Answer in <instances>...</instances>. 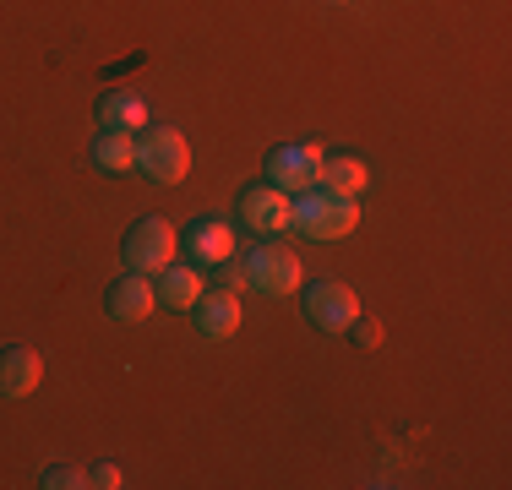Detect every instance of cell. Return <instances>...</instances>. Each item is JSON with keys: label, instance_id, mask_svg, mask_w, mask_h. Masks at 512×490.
<instances>
[{"label": "cell", "instance_id": "cell-1", "mask_svg": "<svg viewBox=\"0 0 512 490\" xmlns=\"http://www.w3.org/2000/svg\"><path fill=\"white\" fill-rule=\"evenodd\" d=\"M360 224V196H338L327 186H311L289 196V229H300L306 240H344Z\"/></svg>", "mask_w": 512, "mask_h": 490}, {"label": "cell", "instance_id": "cell-2", "mask_svg": "<svg viewBox=\"0 0 512 490\" xmlns=\"http://www.w3.org/2000/svg\"><path fill=\"white\" fill-rule=\"evenodd\" d=\"M137 169L158 186H180L191 175V147L175 126H142L137 137Z\"/></svg>", "mask_w": 512, "mask_h": 490}, {"label": "cell", "instance_id": "cell-3", "mask_svg": "<svg viewBox=\"0 0 512 490\" xmlns=\"http://www.w3.org/2000/svg\"><path fill=\"white\" fill-rule=\"evenodd\" d=\"M120 256H126L131 273H148L158 278L169 262H175V224L169 218H137L120 240Z\"/></svg>", "mask_w": 512, "mask_h": 490}, {"label": "cell", "instance_id": "cell-4", "mask_svg": "<svg viewBox=\"0 0 512 490\" xmlns=\"http://www.w3.org/2000/svg\"><path fill=\"white\" fill-rule=\"evenodd\" d=\"M322 147L316 142H284V147H273L267 153V169L262 175L273 180L278 191H289V196H300V191H311L316 180H322Z\"/></svg>", "mask_w": 512, "mask_h": 490}, {"label": "cell", "instance_id": "cell-5", "mask_svg": "<svg viewBox=\"0 0 512 490\" xmlns=\"http://www.w3.org/2000/svg\"><path fill=\"white\" fill-rule=\"evenodd\" d=\"M306 316L322 333H349L360 322V294L338 278H316V284H306Z\"/></svg>", "mask_w": 512, "mask_h": 490}, {"label": "cell", "instance_id": "cell-6", "mask_svg": "<svg viewBox=\"0 0 512 490\" xmlns=\"http://www.w3.org/2000/svg\"><path fill=\"white\" fill-rule=\"evenodd\" d=\"M246 284L273 294V300H284V294L300 289V256L289 245H256L246 256Z\"/></svg>", "mask_w": 512, "mask_h": 490}, {"label": "cell", "instance_id": "cell-7", "mask_svg": "<svg viewBox=\"0 0 512 490\" xmlns=\"http://www.w3.org/2000/svg\"><path fill=\"white\" fill-rule=\"evenodd\" d=\"M104 311L115 316V322H148V316L158 311V289H153V278L148 273H120L115 284H109V294H104Z\"/></svg>", "mask_w": 512, "mask_h": 490}, {"label": "cell", "instance_id": "cell-8", "mask_svg": "<svg viewBox=\"0 0 512 490\" xmlns=\"http://www.w3.org/2000/svg\"><path fill=\"white\" fill-rule=\"evenodd\" d=\"M39 382H44L39 349H28V343H6V349H0V398L22 403V398L39 392Z\"/></svg>", "mask_w": 512, "mask_h": 490}, {"label": "cell", "instance_id": "cell-9", "mask_svg": "<svg viewBox=\"0 0 512 490\" xmlns=\"http://www.w3.org/2000/svg\"><path fill=\"white\" fill-rule=\"evenodd\" d=\"M240 218H246L256 235H278V229H289V191H278L273 180H256V186L240 191Z\"/></svg>", "mask_w": 512, "mask_h": 490}, {"label": "cell", "instance_id": "cell-10", "mask_svg": "<svg viewBox=\"0 0 512 490\" xmlns=\"http://www.w3.org/2000/svg\"><path fill=\"white\" fill-rule=\"evenodd\" d=\"M180 245H186L191 267H213V262H224V256H235V229H229L224 218H197V224L180 235Z\"/></svg>", "mask_w": 512, "mask_h": 490}, {"label": "cell", "instance_id": "cell-11", "mask_svg": "<svg viewBox=\"0 0 512 490\" xmlns=\"http://www.w3.org/2000/svg\"><path fill=\"white\" fill-rule=\"evenodd\" d=\"M191 316H197V333L224 343L240 333V294H224V289H202V300L191 305Z\"/></svg>", "mask_w": 512, "mask_h": 490}, {"label": "cell", "instance_id": "cell-12", "mask_svg": "<svg viewBox=\"0 0 512 490\" xmlns=\"http://www.w3.org/2000/svg\"><path fill=\"white\" fill-rule=\"evenodd\" d=\"M153 289H158V305H169V311H191L207 284H202V273L191 262H169L164 273L153 278Z\"/></svg>", "mask_w": 512, "mask_h": 490}, {"label": "cell", "instance_id": "cell-13", "mask_svg": "<svg viewBox=\"0 0 512 490\" xmlns=\"http://www.w3.org/2000/svg\"><path fill=\"white\" fill-rule=\"evenodd\" d=\"M88 158L104 175H131V169H137V137H131V131H99V137L88 142Z\"/></svg>", "mask_w": 512, "mask_h": 490}, {"label": "cell", "instance_id": "cell-14", "mask_svg": "<svg viewBox=\"0 0 512 490\" xmlns=\"http://www.w3.org/2000/svg\"><path fill=\"white\" fill-rule=\"evenodd\" d=\"M316 186H327L338 196H360L371 186V169H365V158H355V153H338V158H322V180H316Z\"/></svg>", "mask_w": 512, "mask_h": 490}, {"label": "cell", "instance_id": "cell-15", "mask_svg": "<svg viewBox=\"0 0 512 490\" xmlns=\"http://www.w3.org/2000/svg\"><path fill=\"white\" fill-rule=\"evenodd\" d=\"M148 126V104L137 93H104L99 98V131H142Z\"/></svg>", "mask_w": 512, "mask_h": 490}, {"label": "cell", "instance_id": "cell-16", "mask_svg": "<svg viewBox=\"0 0 512 490\" xmlns=\"http://www.w3.org/2000/svg\"><path fill=\"white\" fill-rule=\"evenodd\" d=\"M207 273H213V289H224V294H240V289H251V284H246V262H235V256H224V262H213Z\"/></svg>", "mask_w": 512, "mask_h": 490}, {"label": "cell", "instance_id": "cell-17", "mask_svg": "<svg viewBox=\"0 0 512 490\" xmlns=\"http://www.w3.org/2000/svg\"><path fill=\"white\" fill-rule=\"evenodd\" d=\"M44 490H82L88 485V469H66V463H50V469L39 474Z\"/></svg>", "mask_w": 512, "mask_h": 490}, {"label": "cell", "instance_id": "cell-18", "mask_svg": "<svg viewBox=\"0 0 512 490\" xmlns=\"http://www.w3.org/2000/svg\"><path fill=\"white\" fill-rule=\"evenodd\" d=\"M88 485H93V490H120V463H93V469H88Z\"/></svg>", "mask_w": 512, "mask_h": 490}, {"label": "cell", "instance_id": "cell-19", "mask_svg": "<svg viewBox=\"0 0 512 490\" xmlns=\"http://www.w3.org/2000/svg\"><path fill=\"white\" fill-rule=\"evenodd\" d=\"M355 333H360L365 349H376V343H382V327H376V322H355Z\"/></svg>", "mask_w": 512, "mask_h": 490}]
</instances>
